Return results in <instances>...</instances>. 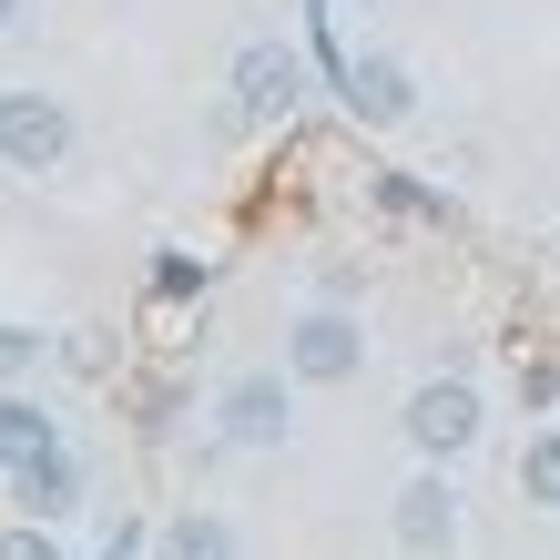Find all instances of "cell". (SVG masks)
I'll list each match as a JSON object with an SVG mask.
<instances>
[{"instance_id":"obj_3","label":"cell","mask_w":560,"mask_h":560,"mask_svg":"<svg viewBox=\"0 0 560 560\" xmlns=\"http://www.w3.org/2000/svg\"><path fill=\"white\" fill-rule=\"evenodd\" d=\"M214 439H224V448H285V439H295V377H285V368L235 377V387L214 398Z\"/></svg>"},{"instance_id":"obj_9","label":"cell","mask_w":560,"mask_h":560,"mask_svg":"<svg viewBox=\"0 0 560 560\" xmlns=\"http://www.w3.org/2000/svg\"><path fill=\"white\" fill-rule=\"evenodd\" d=\"M520 500L560 510V428H530V448H520Z\"/></svg>"},{"instance_id":"obj_6","label":"cell","mask_w":560,"mask_h":560,"mask_svg":"<svg viewBox=\"0 0 560 560\" xmlns=\"http://www.w3.org/2000/svg\"><path fill=\"white\" fill-rule=\"evenodd\" d=\"M398 550H418V560H439V550H458V479L439 469V458H428V469L398 489Z\"/></svg>"},{"instance_id":"obj_12","label":"cell","mask_w":560,"mask_h":560,"mask_svg":"<svg viewBox=\"0 0 560 560\" xmlns=\"http://www.w3.org/2000/svg\"><path fill=\"white\" fill-rule=\"evenodd\" d=\"M0 560H61L51 520H11V530H0Z\"/></svg>"},{"instance_id":"obj_16","label":"cell","mask_w":560,"mask_h":560,"mask_svg":"<svg viewBox=\"0 0 560 560\" xmlns=\"http://www.w3.org/2000/svg\"><path fill=\"white\" fill-rule=\"evenodd\" d=\"M21 11H31V0H0V31H21Z\"/></svg>"},{"instance_id":"obj_4","label":"cell","mask_w":560,"mask_h":560,"mask_svg":"<svg viewBox=\"0 0 560 560\" xmlns=\"http://www.w3.org/2000/svg\"><path fill=\"white\" fill-rule=\"evenodd\" d=\"M357 368H368V337H357L347 306H306L285 326V377L295 387H347Z\"/></svg>"},{"instance_id":"obj_15","label":"cell","mask_w":560,"mask_h":560,"mask_svg":"<svg viewBox=\"0 0 560 560\" xmlns=\"http://www.w3.org/2000/svg\"><path fill=\"white\" fill-rule=\"evenodd\" d=\"M133 550H143V530H113V550H103V560H133Z\"/></svg>"},{"instance_id":"obj_8","label":"cell","mask_w":560,"mask_h":560,"mask_svg":"<svg viewBox=\"0 0 560 560\" xmlns=\"http://www.w3.org/2000/svg\"><path fill=\"white\" fill-rule=\"evenodd\" d=\"M11 489H21V510H31V520H61V510H82V469H72V448H42V458H21V469H11Z\"/></svg>"},{"instance_id":"obj_2","label":"cell","mask_w":560,"mask_h":560,"mask_svg":"<svg viewBox=\"0 0 560 560\" xmlns=\"http://www.w3.org/2000/svg\"><path fill=\"white\" fill-rule=\"evenodd\" d=\"M61 153H72V113H61V92L0 82V174H51Z\"/></svg>"},{"instance_id":"obj_7","label":"cell","mask_w":560,"mask_h":560,"mask_svg":"<svg viewBox=\"0 0 560 560\" xmlns=\"http://www.w3.org/2000/svg\"><path fill=\"white\" fill-rule=\"evenodd\" d=\"M337 92H347V113H357V122H377V133L418 113L408 61H387V51H357V61H337Z\"/></svg>"},{"instance_id":"obj_11","label":"cell","mask_w":560,"mask_h":560,"mask_svg":"<svg viewBox=\"0 0 560 560\" xmlns=\"http://www.w3.org/2000/svg\"><path fill=\"white\" fill-rule=\"evenodd\" d=\"M163 560H235V530H224L214 510H194V520L163 530Z\"/></svg>"},{"instance_id":"obj_10","label":"cell","mask_w":560,"mask_h":560,"mask_svg":"<svg viewBox=\"0 0 560 560\" xmlns=\"http://www.w3.org/2000/svg\"><path fill=\"white\" fill-rule=\"evenodd\" d=\"M42 448H61V439H51V418L31 408V398H0V458L21 469V458H42Z\"/></svg>"},{"instance_id":"obj_14","label":"cell","mask_w":560,"mask_h":560,"mask_svg":"<svg viewBox=\"0 0 560 560\" xmlns=\"http://www.w3.org/2000/svg\"><path fill=\"white\" fill-rule=\"evenodd\" d=\"M520 398H530V408H560V368H550V357H530V368H520Z\"/></svg>"},{"instance_id":"obj_5","label":"cell","mask_w":560,"mask_h":560,"mask_svg":"<svg viewBox=\"0 0 560 560\" xmlns=\"http://www.w3.org/2000/svg\"><path fill=\"white\" fill-rule=\"evenodd\" d=\"M306 103V51L295 42H245L235 51V113L245 122H285Z\"/></svg>"},{"instance_id":"obj_1","label":"cell","mask_w":560,"mask_h":560,"mask_svg":"<svg viewBox=\"0 0 560 560\" xmlns=\"http://www.w3.org/2000/svg\"><path fill=\"white\" fill-rule=\"evenodd\" d=\"M398 428H408V448L418 458H469L479 448V428H489V408H479V387L469 377H428V387H408V408H398Z\"/></svg>"},{"instance_id":"obj_13","label":"cell","mask_w":560,"mask_h":560,"mask_svg":"<svg viewBox=\"0 0 560 560\" xmlns=\"http://www.w3.org/2000/svg\"><path fill=\"white\" fill-rule=\"evenodd\" d=\"M31 368H42V337H31V326H11V316H0V377H31Z\"/></svg>"}]
</instances>
